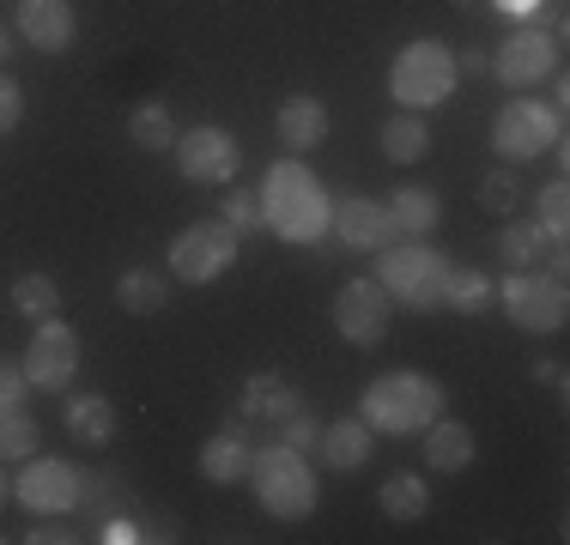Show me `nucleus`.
Instances as JSON below:
<instances>
[{"label": "nucleus", "instance_id": "obj_2", "mask_svg": "<svg viewBox=\"0 0 570 545\" xmlns=\"http://www.w3.org/2000/svg\"><path fill=\"white\" fill-rule=\"evenodd\" d=\"M358 418L376 436H413V430H425L431 418H443V382L425 376V370H389L364 388Z\"/></svg>", "mask_w": 570, "mask_h": 545}, {"label": "nucleus", "instance_id": "obj_35", "mask_svg": "<svg viewBox=\"0 0 570 545\" xmlns=\"http://www.w3.org/2000/svg\"><path fill=\"white\" fill-rule=\"evenodd\" d=\"M24 358H0V400H24Z\"/></svg>", "mask_w": 570, "mask_h": 545}, {"label": "nucleus", "instance_id": "obj_26", "mask_svg": "<svg viewBox=\"0 0 570 545\" xmlns=\"http://www.w3.org/2000/svg\"><path fill=\"white\" fill-rule=\"evenodd\" d=\"M492 304H498V285L485 279V272L450 267V279H443V309H455V316H485Z\"/></svg>", "mask_w": 570, "mask_h": 545}, {"label": "nucleus", "instance_id": "obj_23", "mask_svg": "<svg viewBox=\"0 0 570 545\" xmlns=\"http://www.w3.org/2000/svg\"><path fill=\"white\" fill-rule=\"evenodd\" d=\"M297 406H304L297 388H285L279 376H255L249 388H243V418H262V425H274V430L297 413Z\"/></svg>", "mask_w": 570, "mask_h": 545}, {"label": "nucleus", "instance_id": "obj_30", "mask_svg": "<svg viewBox=\"0 0 570 545\" xmlns=\"http://www.w3.org/2000/svg\"><path fill=\"white\" fill-rule=\"evenodd\" d=\"M128 140L140 146V152H170V146H176L170 109H165V103H140V109L128 116Z\"/></svg>", "mask_w": 570, "mask_h": 545}, {"label": "nucleus", "instance_id": "obj_12", "mask_svg": "<svg viewBox=\"0 0 570 545\" xmlns=\"http://www.w3.org/2000/svg\"><path fill=\"white\" fill-rule=\"evenodd\" d=\"M73 376H79V334H73L61 316L37 321L31 346H24V382H31V388L61 394Z\"/></svg>", "mask_w": 570, "mask_h": 545}, {"label": "nucleus", "instance_id": "obj_19", "mask_svg": "<svg viewBox=\"0 0 570 545\" xmlns=\"http://www.w3.org/2000/svg\"><path fill=\"white\" fill-rule=\"evenodd\" d=\"M61 425H67V436H79V443L104 448V443L116 436V406L104 400V394H67Z\"/></svg>", "mask_w": 570, "mask_h": 545}, {"label": "nucleus", "instance_id": "obj_28", "mask_svg": "<svg viewBox=\"0 0 570 545\" xmlns=\"http://www.w3.org/2000/svg\"><path fill=\"white\" fill-rule=\"evenodd\" d=\"M37 455V418L24 400H0V460H31Z\"/></svg>", "mask_w": 570, "mask_h": 545}, {"label": "nucleus", "instance_id": "obj_31", "mask_svg": "<svg viewBox=\"0 0 570 545\" xmlns=\"http://www.w3.org/2000/svg\"><path fill=\"white\" fill-rule=\"evenodd\" d=\"M515 200H522V176H515V164H498V170L480 176V207L485 212H515Z\"/></svg>", "mask_w": 570, "mask_h": 545}, {"label": "nucleus", "instance_id": "obj_36", "mask_svg": "<svg viewBox=\"0 0 570 545\" xmlns=\"http://www.w3.org/2000/svg\"><path fill=\"white\" fill-rule=\"evenodd\" d=\"M498 12H504V19H522V24H534L540 0H498Z\"/></svg>", "mask_w": 570, "mask_h": 545}, {"label": "nucleus", "instance_id": "obj_9", "mask_svg": "<svg viewBox=\"0 0 570 545\" xmlns=\"http://www.w3.org/2000/svg\"><path fill=\"white\" fill-rule=\"evenodd\" d=\"M170 152H176L183 182H200V188H230V182H237L243 146L230 140V128H219V121H200V128L176 133Z\"/></svg>", "mask_w": 570, "mask_h": 545}, {"label": "nucleus", "instance_id": "obj_25", "mask_svg": "<svg viewBox=\"0 0 570 545\" xmlns=\"http://www.w3.org/2000/svg\"><path fill=\"white\" fill-rule=\"evenodd\" d=\"M376 503H383L389 522H425L431 515V485L419 479V473H395V479H383Z\"/></svg>", "mask_w": 570, "mask_h": 545}, {"label": "nucleus", "instance_id": "obj_20", "mask_svg": "<svg viewBox=\"0 0 570 545\" xmlns=\"http://www.w3.org/2000/svg\"><path fill=\"white\" fill-rule=\"evenodd\" d=\"M389 218H395L401 237L425 242L431 230L443 225V200H438V188H395V200H389Z\"/></svg>", "mask_w": 570, "mask_h": 545}, {"label": "nucleus", "instance_id": "obj_5", "mask_svg": "<svg viewBox=\"0 0 570 545\" xmlns=\"http://www.w3.org/2000/svg\"><path fill=\"white\" fill-rule=\"evenodd\" d=\"M455 54L450 43H438V37H419V43H406L395 54V67H389V91L401 98V109H438V103H450V91H455Z\"/></svg>", "mask_w": 570, "mask_h": 545}, {"label": "nucleus", "instance_id": "obj_22", "mask_svg": "<svg viewBox=\"0 0 570 545\" xmlns=\"http://www.w3.org/2000/svg\"><path fill=\"white\" fill-rule=\"evenodd\" d=\"M431 152V121L419 109H401V116L383 121V158L389 164H419Z\"/></svg>", "mask_w": 570, "mask_h": 545}, {"label": "nucleus", "instance_id": "obj_34", "mask_svg": "<svg viewBox=\"0 0 570 545\" xmlns=\"http://www.w3.org/2000/svg\"><path fill=\"white\" fill-rule=\"evenodd\" d=\"M24 121V91H19V79L0 67V133H12Z\"/></svg>", "mask_w": 570, "mask_h": 545}, {"label": "nucleus", "instance_id": "obj_21", "mask_svg": "<svg viewBox=\"0 0 570 545\" xmlns=\"http://www.w3.org/2000/svg\"><path fill=\"white\" fill-rule=\"evenodd\" d=\"M425 460H431L438 473L473 467V430L455 425V418H431V425H425Z\"/></svg>", "mask_w": 570, "mask_h": 545}, {"label": "nucleus", "instance_id": "obj_33", "mask_svg": "<svg viewBox=\"0 0 570 545\" xmlns=\"http://www.w3.org/2000/svg\"><path fill=\"white\" fill-rule=\"evenodd\" d=\"M219 218L237 237H249L255 225H262V195H249V188H230V195H219Z\"/></svg>", "mask_w": 570, "mask_h": 545}, {"label": "nucleus", "instance_id": "obj_4", "mask_svg": "<svg viewBox=\"0 0 570 545\" xmlns=\"http://www.w3.org/2000/svg\"><path fill=\"white\" fill-rule=\"evenodd\" d=\"M450 255H438L431 242H389L383 261H376V285L389 291V304H406V309H438L443 304V279H450Z\"/></svg>", "mask_w": 570, "mask_h": 545}, {"label": "nucleus", "instance_id": "obj_1", "mask_svg": "<svg viewBox=\"0 0 570 545\" xmlns=\"http://www.w3.org/2000/svg\"><path fill=\"white\" fill-rule=\"evenodd\" d=\"M328 188L316 182V170H304L297 158H279L262 182V225L279 230L285 242H316L328 237Z\"/></svg>", "mask_w": 570, "mask_h": 545}, {"label": "nucleus", "instance_id": "obj_8", "mask_svg": "<svg viewBox=\"0 0 570 545\" xmlns=\"http://www.w3.org/2000/svg\"><path fill=\"white\" fill-rule=\"evenodd\" d=\"M498 304H504V316L522 327V334H559L564 316H570V297H564V279L559 272H510L504 285H498Z\"/></svg>", "mask_w": 570, "mask_h": 545}, {"label": "nucleus", "instance_id": "obj_29", "mask_svg": "<svg viewBox=\"0 0 570 545\" xmlns=\"http://www.w3.org/2000/svg\"><path fill=\"white\" fill-rule=\"evenodd\" d=\"M12 309H19V316H31V321L61 316L56 279H49V272H19V279H12Z\"/></svg>", "mask_w": 570, "mask_h": 545}, {"label": "nucleus", "instance_id": "obj_14", "mask_svg": "<svg viewBox=\"0 0 570 545\" xmlns=\"http://www.w3.org/2000/svg\"><path fill=\"white\" fill-rule=\"evenodd\" d=\"M328 237H341V249H352V255H383L389 242H401V230H395V218H389V207L352 195L328 212Z\"/></svg>", "mask_w": 570, "mask_h": 545}, {"label": "nucleus", "instance_id": "obj_13", "mask_svg": "<svg viewBox=\"0 0 570 545\" xmlns=\"http://www.w3.org/2000/svg\"><path fill=\"white\" fill-rule=\"evenodd\" d=\"M334 327L352 346H376L389 334V291L376 279H346L334 297Z\"/></svg>", "mask_w": 570, "mask_h": 545}, {"label": "nucleus", "instance_id": "obj_3", "mask_svg": "<svg viewBox=\"0 0 570 545\" xmlns=\"http://www.w3.org/2000/svg\"><path fill=\"white\" fill-rule=\"evenodd\" d=\"M249 479H255V503H262L274 522H304L316 509V473L297 455L292 443H267L249 455Z\"/></svg>", "mask_w": 570, "mask_h": 545}, {"label": "nucleus", "instance_id": "obj_38", "mask_svg": "<svg viewBox=\"0 0 570 545\" xmlns=\"http://www.w3.org/2000/svg\"><path fill=\"white\" fill-rule=\"evenodd\" d=\"M24 539H31V545H67V539H79V534H67V527H31Z\"/></svg>", "mask_w": 570, "mask_h": 545}, {"label": "nucleus", "instance_id": "obj_7", "mask_svg": "<svg viewBox=\"0 0 570 545\" xmlns=\"http://www.w3.org/2000/svg\"><path fill=\"white\" fill-rule=\"evenodd\" d=\"M237 255H243V237L225 218H195V225L176 230V242H170V272L183 285H213L237 267Z\"/></svg>", "mask_w": 570, "mask_h": 545}, {"label": "nucleus", "instance_id": "obj_15", "mask_svg": "<svg viewBox=\"0 0 570 545\" xmlns=\"http://www.w3.org/2000/svg\"><path fill=\"white\" fill-rule=\"evenodd\" d=\"M12 31H19L31 49L61 54L67 43H73V31H79L73 0H19V19H12Z\"/></svg>", "mask_w": 570, "mask_h": 545}, {"label": "nucleus", "instance_id": "obj_18", "mask_svg": "<svg viewBox=\"0 0 570 545\" xmlns=\"http://www.w3.org/2000/svg\"><path fill=\"white\" fill-rule=\"evenodd\" d=\"M249 436H243L237 425L219 430V436H207V448H200V479L207 485H237L243 473H249Z\"/></svg>", "mask_w": 570, "mask_h": 545}, {"label": "nucleus", "instance_id": "obj_40", "mask_svg": "<svg viewBox=\"0 0 570 545\" xmlns=\"http://www.w3.org/2000/svg\"><path fill=\"white\" fill-rule=\"evenodd\" d=\"M12 497V479H7V473H0V503H7Z\"/></svg>", "mask_w": 570, "mask_h": 545}, {"label": "nucleus", "instance_id": "obj_39", "mask_svg": "<svg viewBox=\"0 0 570 545\" xmlns=\"http://www.w3.org/2000/svg\"><path fill=\"white\" fill-rule=\"evenodd\" d=\"M7 54H12V24H0V67H7Z\"/></svg>", "mask_w": 570, "mask_h": 545}, {"label": "nucleus", "instance_id": "obj_32", "mask_svg": "<svg viewBox=\"0 0 570 545\" xmlns=\"http://www.w3.org/2000/svg\"><path fill=\"white\" fill-rule=\"evenodd\" d=\"M570 188H564V176H559V182H547V188H540V230H547V237L552 242H564L570 237Z\"/></svg>", "mask_w": 570, "mask_h": 545}, {"label": "nucleus", "instance_id": "obj_27", "mask_svg": "<svg viewBox=\"0 0 570 545\" xmlns=\"http://www.w3.org/2000/svg\"><path fill=\"white\" fill-rule=\"evenodd\" d=\"M547 242H552V237L540 230V218H510L504 237H498V255H504L510 272H528L540 255H547Z\"/></svg>", "mask_w": 570, "mask_h": 545}, {"label": "nucleus", "instance_id": "obj_16", "mask_svg": "<svg viewBox=\"0 0 570 545\" xmlns=\"http://www.w3.org/2000/svg\"><path fill=\"white\" fill-rule=\"evenodd\" d=\"M274 133H279V146H292V152H316L322 140H328V103L322 98H285L279 103V116H274Z\"/></svg>", "mask_w": 570, "mask_h": 545}, {"label": "nucleus", "instance_id": "obj_6", "mask_svg": "<svg viewBox=\"0 0 570 545\" xmlns=\"http://www.w3.org/2000/svg\"><path fill=\"white\" fill-rule=\"evenodd\" d=\"M492 146L504 164H534L564 146V109H547L534 98H515L492 116Z\"/></svg>", "mask_w": 570, "mask_h": 545}, {"label": "nucleus", "instance_id": "obj_10", "mask_svg": "<svg viewBox=\"0 0 570 545\" xmlns=\"http://www.w3.org/2000/svg\"><path fill=\"white\" fill-rule=\"evenodd\" d=\"M12 497L24 503L31 515H67L79 497H86V473L73 467V460H61V455H31L24 460V473L12 479Z\"/></svg>", "mask_w": 570, "mask_h": 545}, {"label": "nucleus", "instance_id": "obj_37", "mask_svg": "<svg viewBox=\"0 0 570 545\" xmlns=\"http://www.w3.org/2000/svg\"><path fill=\"white\" fill-rule=\"evenodd\" d=\"M104 539H110V545H128V539H146V534H140L134 522H121V515H116V522H104Z\"/></svg>", "mask_w": 570, "mask_h": 545}, {"label": "nucleus", "instance_id": "obj_24", "mask_svg": "<svg viewBox=\"0 0 570 545\" xmlns=\"http://www.w3.org/2000/svg\"><path fill=\"white\" fill-rule=\"evenodd\" d=\"M116 304L128 309V316H158V309L170 304L165 272H153V267H128V272L116 279Z\"/></svg>", "mask_w": 570, "mask_h": 545}, {"label": "nucleus", "instance_id": "obj_17", "mask_svg": "<svg viewBox=\"0 0 570 545\" xmlns=\"http://www.w3.org/2000/svg\"><path fill=\"white\" fill-rule=\"evenodd\" d=\"M371 443H376V430L364 425V418H334V425L316 430V455L328 460L334 473L364 467V460H371Z\"/></svg>", "mask_w": 570, "mask_h": 545}, {"label": "nucleus", "instance_id": "obj_11", "mask_svg": "<svg viewBox=\"0 0 570 545\" xmlns=\"http://www.w3.org/2000/svg\"><path fill=\"white\" fill-rule=\"evenodd\" d=\"M492 73H498V86H510V91H534L540 79L559 73V37H552V31H534V24L510 31L504 49L492 54Z\"/></svg>", "mask_w": 570, "mask_h": 545}]
</instances>
